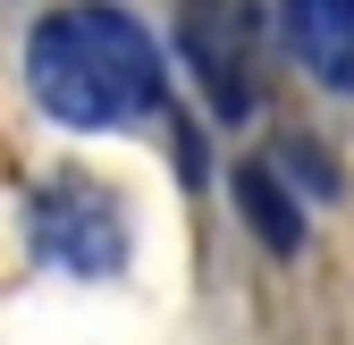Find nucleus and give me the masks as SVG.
<instances>
[{"label":"nucleus","instance_id":"7ed1b4c3","mask_svg":"<svg viewBox=\"0 0 354 345\" xmlns=\"http://www.w3.org/2000/svg\"><path fill=\"white\" fill-rule=\"evenodd\" d=\"M26 236H34V262H51L68 278H110L127 262V210L110 202V186L76 177V168L26 194Z\"/></svg>","mask_w":354,"mask_h":345},{"label":"nucleus","instance_id":"f03ea898","mask_svg":"<svg viewBox=\"0 0 354 345\" xmlns=\"http://www.w3.org/2000/svg\"><path fill=\"white\" fill-rule=\"evenodd\" d=\"M177 59L203 84L211 118L245 126L261 101V17L253 0H177Z\"/></svg>","mask_w":354,"mask_h":345},{"label":"nucleus","instance_id":"f257e3e1","mask_svg":"<svg viewBox=\"0 0 354 345\" xmlns=\"http://www.w3.org/2000/svg\"><path fill=\"white\" fill-rule=\"evenodd\" d=\"M26 84L42 118L110 135L160 110V42L110 0H68L26 34Z\"/></svg>","mask_w":354,"mask_h":345},{"label":"nucleus","instance_id":"20e7f679","mask_svg":"<svg viewBox=\"0 0 354 345\" xmlns=\"http://www.w3.org/2000/svg\"><path fill=\"white\" fill-rule=\"evenodd\" d=\"M279 51L313 84L354 93V0H279Z\"/></svg>","mask_w":354,"mask_h":345},{"label":"nucleus","instance_id":"39448f33","mask_svg":"<svg viewBox=\"0 0 354 345\" xmlns=\"http://www.w3.org/2000/svg\"><path fill=\"white\" fill-rule=\"evenodd\" d=\"M236 210L261 228V244H270V253H295V244H304L295 194H287V177H279V168H245V177H236Z\"/></svg>","mask_w":354,"mask_h":345}]
</instances>
